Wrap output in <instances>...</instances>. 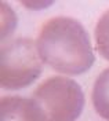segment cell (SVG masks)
I'll list each match as a JSON object with an SVG mask.
<instances>
[{"label":"cell","instance_id":"6da1fadb","mask_svg":"<svg viewBox=\"0 0 109 121\" xmlns=\"http://www.w3.org/2000/svg\"><path fill=\"white\" fill-rule=\"evenodd\" d=\"M36 47L40 59L64 74H82L95 60L87 30L69 17L48 19L37 35Z\"/></svg>","mask_w":109,"mask_h":121},{"label":"cell","instance_id":"7a4b0ae2","mask_svg":"<svg viewBox=\"0 0 109 121\" xmlns=\"http://www.w3.org/2000/svg\"><path fill=\"white\" fill-rule=\"evenodd\" d=\"M32 102L41 121H75L83 112L84 94L75 80L54 76L35 90Z\"/></svg>","mask_w":109,"mask_h":121},{"label":"cell","instance_id":"3957f363","mask_svg":"<svg viewBox=\"0 0 109 121\" xmlns=\"http://www.w3.org/2000/svg\"><path fill=\"white\" fill-rule=\"evenodd\" d=\"M43 72V63L33 40L14 39L0 50L1 88L17 91L35 83Z\"/></svg>","mask_w":109,"mask_h":121},{"label":"cell","instance_id":"277c9868","mask_svg":"<svg viewBox=\"0 0 109 121\" xmlns=\"http://www.w3.org/2000/svg\"><path fill=\"white\" fill-rule=\"evenodd\" d=\"M0 121H41L32 99L4 96L0 102Z\"/></svg>","mask_w":109,"mask_h":121},{"label":"cell","instance_id":"5b68a950","mask_svg":"<svg viewBox=\"0 0 109 121\" xmlns=\"http://www.w3.org/2000/svg\"><path fill=\"white\" fill-rule=\"evenodd\" d=\"M93 105L98 116L109 121V68L105 69L94 83Z\"/></svg>","mask_w":109,"mask_h":121},{"label":"cell","instance_id":"8992f818","mask_svg":"<svg viewBox=\"0 0 109 121\" xmlns=\"http://www.w3.org/2000/svg\"><path fill=\"white\" fill-rule=\"evenodd\" d=\"M95 45L102 58L109 60V10L100 17L95 26Z\"/></svg>","mask_w":109,"mask_h":121}]
</instances>
